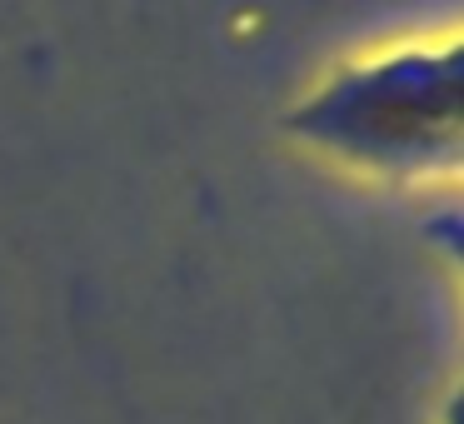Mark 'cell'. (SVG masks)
I'll return each instance as SVG.
<instances>
[{
    "mask_svg": "<svg viewBox=\"0 0 464 424\" xmlns=\"http://www.w3.org/2000/svg\"><path fill=\"white\" fill-rule=\"evenodd\" d=\"M459 115L464 55L459 41H444L334 71L290 111V130L364 170L430 175L459 165Z\"/></svg>",
    "mask_w": 464,
    "mask_h": 424,
    "instance_id": "cell-1",
    "label": "cell"
},
{
    "mask_svg": "<svg viewBox=\"0 0 464 424\" xmlns=\"http://www.w3.org/2000/svg\"><path fill=\"white\" fill-rule=\"evenodd\" d=\"M424 235H430V240H444V250L459 255V210H444L440 220H424Z\"/></svg>",
    "mask_w": 464,
    "mask_h": 424,
    "instance_id": "cell-2",
    "label": "cell"
}]
</instances>
